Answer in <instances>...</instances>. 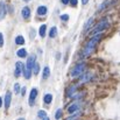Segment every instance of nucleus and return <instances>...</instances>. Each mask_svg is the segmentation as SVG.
<instances>
[{
	"label": "nucleus",
	"mask_w": 120,
	"mask_h": 120,
	"mask_svg": "<svg viewBox=\"0 0 120 120\" xmlns=\"http://www.w3.org/2000/svg\"><path fill=\"white\" fill-rule=\"evenodd\" d=\"M19 120H25V119H23V118H20V119H19Z\"/></svg>",
	"instance_id": "nucleus-35"
},
{
	"label": "nucleus",
	"mask_w": 120,
	"mask_h": 120,
	"mask_svg": "<svg viewBox=\"0 0 120 120\" xmlns=\"http://www.w3.org/2000/svg\"><path fill=\"white\" fill-rule=\"evenodd\" d=\"M61 1H62V4L67 5V4H69V1H70V0H61Z\"/></svg>",
	"instance_id": "nucleus-31"
},
{
	"label": "nucleus",
	"mask_w": 120,
	"mask_h": 120,
	"mask_svg": "<svg viewBox=\"0 0 120 120\" xmlns=\"http://www.w3.org/2000/svg\"><path fill=\"white\" fill-rule=\"evenodd\" d=\"M45 32H47V26H45V25H42L40 27V36L41 38H44Z\"/></svg>",
	"instance_id": "nucleus-22"
},
{
	"label": "nucleus",
	"mask_w": 120,
	"mask_h": 120,
	"mask_svg": "<svg viewBox=\"0 0 120 120\" xmlns=\"http://www.w3.org/2000/svg\"><path fill=\"white\" fill-rule=\"evenodd\" d=\"M1 105H2V98L0 97V107H1Z\"/></svg>",
	"instance_id": "nucleus-33"
},
{
	"label": "nucleus",
	"mask_w": 120,
	"mask_h": 120,
	"mask_svg": "<svg viewBox=\"0 0 120 120\" xmlns=\"http://www.w3.org/2000/svg\"><path fill=\"white\" fill-rule=\"evenodd\" d=\"M25 93H26V87H22V90H21V94L25 96Z\"/></svg>",
	"instance_id": "nucleus-30"
},
{
	"label": "nucleus",
	"mask_w": 120,
	"mask_h": 120,
	"mask_svg": "<svg viewBox=\"0 0 120 120\" xmlns=\"http://www.w3.org/2000/svg\"><path fill=\"white\" fill-rule=\"evenodd\" d=\"M35 62H36V56L35 55H30L29 57H28V60H27V63H26V69L27 70H30L32 71V69H33V65L35 64Z\"/></svg>",
	"instance_id": "nucleus-5"
},
{
	"label": "nucleus",
	"mask_w": 120,
	"mask_h": 120,
	"mask_svg": "<svg viewBox=\"0 0 120 120\" xmlns=\"http://www.w3.org/2000/svg\"><path fill=\"white\" fill-rule=\"evenodd\" d=\"M11 99H12V93H11L9 91H7V92H6V96H5V107H6V109H9Z\"/></svg>",
	"instance_id": "nucleus-11"
},
{
	"label": "nucleus",
	"mask_w": 120,
	"mask_h": 120,
	"mask_svg": "<svg viewBox=\"0 0 120 120\" xmlns=\"http://www.w3.org/2000/svg\"><path fill=\"white\" fill-rule=\"evenodd\" d=\"M114 4H117V0H106V1H104L99 7H98V11L100 12V11H104L107 6H112V5H114Z\"/></svg>",
	"instance_id": "nucleus-7"
},
{
	"label": "nucleus",
	"mask_w": 120,
	"mask_h": 120,
	"mask_svg": "<svg viewBox=\"0 0 120 120\" xmlns=\"http://www.w3.org/2000/svg\"><path fill=\"white\" fill-rule=\"evenodd\" d=\"M62 114H63V111H62L61 109H58L57 112H56V114H55V118H56L57 120H60L61 118H62Z\"/></svg>",
	"instance_id": "nucleus-23"
},
{
	"label": "nucleus",
	"mask_w": 120,
	"mask_h": 120,
	"mask_svg": "<svg viewBox=\"0 0 120 120\" xmlns=\"http://www.w3.org/2000/svg\"><path fill=\"white\" fill-rule=\"evenodd\" d=\"M42 120H49V118H48V117H44V118H43Z\"/></svg>",
	"instance_id": "nucleus-34"
},
{
	"label": "nucleus",
	"mask_w": 120,
	"mask_h": 120,
	"mask_svg": "<svg viewBox=\"0 0 120 120\" xmlns=\"http://www.w3.org/2000/svg\"><path fill=\"white\" fill-rule=\"evenodd\" d=\"M39 71H40V64L35 62V64L33 65V69H32V72H33L34 75H38V74H39Z\"/></svg>",
	"instance_id": "nucleus-19"
},
{
	"label": "nucleus",
	"mask_w": 120,
	"mask_h": 120,
	"mask_svg": "<svg viewBox=\"0 0 120 120\" xmlns=\"http://www.w3.org/2000/svg\"><path fill=\"white\" fill-rule=\"evenodd\" d=\"M80 117V113H77V114H74V116H71V117H69V118H67L65 120H78Z\"/></svg>",
	"instance_id": "nucleus-24"
},
{
	"label": "nucleus",
	"mask_w": 120,
	"mask_h": 120,
	"mask_svg": "<svg viewBox=\"0 0 120 120\" xmlns=\"http://www.w3.org/2000/svg\"><path fill=\"white\" fill-rule=\"evenodd\" d=\"M36 97H38V89L34 87V89H32L30 94H29V105H30V106L34 105V101H35Z\"/></svg>",
	"instance_id": "nucleus-6"
},
{
	"label": "nucleus",
	"mask_w": 120,
	"mask_h": 120,
	"mask_svg": "<svg viewBox=\"0 0 120 120\" xmlns=\"http://www.w3.org/2000/svg\"><path fill=\"white\" fill-rule=\"evenodd\" d=\"M25 1H29V0H25Z\"/></svg>",
	"instance_id": "nucleus-36"
},
{
	"label": "nucleus",
	"mask_w": 120,
	"mask_h": 120,
	"mask_svg": "<svg viewBox=\"0 0 120 120\" xmlns=\"http://www.w3.org/2000/svg\"><path fill=\"white\" fill-rule=\"evenodd\" d=\"M16 55L19 56V57H26L27 56V50L26 49H19L18 51H16Z\"/></svg>",
	"instance_id": "nucleus-18"
},
{
	"label": "nucleus",
	"mask_w": 120,
	"mask_h": 120,
	"mask_svg": "<svg viewBox=\"0 0 120 120\" xmlns=\"http://www.w3.org/2000/svg\"><path fill=\"white\" fill-rule=\"evenodd\" d=\"M80 109H82V103L80 101H75L74 104H71L68 107V112L69 113H75L77 111H80Z\"/></svg>",
	"instance_id": "nucleus-4"
},
{
	"label": "nucleus",
	"mask_w": 120,
	"mask_h": 120,
	"mask_svg": "<svg viewBox=\"0 0 120 120\" xmlns=\"http://www.w3.org/2000/svg\"><path fill=\"white\" fill-rule=\"evenodd\" d=\"M14 92L15 93H19L20 92V84L19 83H15L14 84Z\"/></svg>",
	"instance_id": "nucleus-25"
},
{
	"label": "nucleus",
	"mask_w": 120,
	"mask_h": 120,
	"mask_svg": "<svg viewBox=\"0 0 120 120\" xmlns=\"http://www.w3.org/2000/svg\"><path fill=\"white\" fill-rule=\"evenodd\" d=\"M69 2H70L74 7H76V6H77V4H78V1H77V0H70Z\"/></svg>",
	"instance_id": "nucleus-28"
},
{
	"label": "nucleus",
	"mask_w": 120,
	"mask_h": 120,
	"mask_svg": "<svg viewBox=\"0 0 120 120\" xmlns=\"http://www.w3.org/2000/svg\"><path fill=\"white\" fill-rule=\"evenodd\" d=\"M38 117L41 118V119H43L44 117H47V113L44 112V111H39V113H38Z\"/></svg>",
	"instance_id": "nucleus-26"
},
{
	"label": "nucleus",
	"mask_w": 120,
	"mask_h": 120,
	"mask_svg": "<svg viewBox=\"0 0 120 120\" xmlns=\"http://www.w3.org/2000/svg\"><path fill=\"white\" fill-rule=\"evenodd\" d=\"M47 12H48V8H47L45 6H40V7L38 8V14H39V15H45Z\"/></svg>",
	"instance_id": "nucleus-15"
},
{
	"label": "nucleus",
	"mask_w": 120,
	"mask_h": 120,
	"mask_svg": "<svg viewBox=\"0 0 120 120\" xmlns=\"http://www.w3.org/2000/svg\"><path fill=\"white\" fill-rule=\"evenodd\" d=\"M51 100H52V96H51L50 93H48V94H45V96L43 97V101H44L45 104H50Z\"/></svg>",
	"instance_id": "nucleus-20"
},
{
	"label": "nucleus",
	"mask_w": 120,
	"mask_h": 120,
	"mask_svg": "<svg viewBox=\"0 0 120 120\" xmlns=\"http://www.w3.org/2000/svg\"><path fill=\"white\" fill-rule=\"evenodd\" d=\"M6 13H7L6 5H5V2H4V1H0V20H2V19L5 18Z\"/></svg>",
	"instance_id": "nucleus-10"
},
{
	"label": "nucleus",
	"mask_w": 120,
	"mask_h": 120,
	"mask_svg": "<svg viewBox=\"0 0 120 120\" xmlns=\"http://www.w3.org/2000/svg\"><path fill=\"white\" fill-rule=\"evenodd\" d=\"M91 78H92V74H90V72H83L82 75H80V78H79V84H82V83H86V82H89V80H91Z\"/></svg>",
	"instance_id": "nucleus-8"
},
{
	"label": "nucleus",
	"mask_w": 120,
	"mask_h": 120,
	"mask_svg": "<svg viewBox=\"0 0 120 120\" xmlns=\"http://www.w3.org/2000/svg\"><path fill=\"white\" fill-rule=\"evenodd\" d=\"M76 89H77V85H71V86L67 90V97H72V96L76 93Z\"/></svg>",
	"instance_id": "nucleus-13"
},
{
	"label": "nucleus",
	"mask_w": 120,
	"mask_h": 120,
	"mask_svg": "<svg viewBox=\"0 0 120 120\" xmlns=\"http://www.w3.org/2000/svg\"><path fill=\"white\" fill-rule=\"evenodd\" d=\"M101 36H103V33H98V34H94L93 38L90 39V41L85 44V47L83 48V50L80 52V58H85V57L90 56L94 51L97 44L99 43V41L101 40Z\"/></svg>",
	"instance_id": "nucleus-1"
},
{
	"label": "nucleus",
	"mask_w": 120,
	"mask_h": 120,
	"mask_svg": "<svg viewBox=\"0 0 120 120\" xmlns=\"http://www.w3.org/2000/svg\"><path fill=\"white\" fill-rule=\"evenodd\" d=\"M93 21H94V20H93V18H91V19H89V20L86 21V23L84 25V29H83V32H84V33H86V32H87V30H89V29L92 27Z\"/></svg>",
	"instance_id": "nucleus-12"
},
{
	"label": "nucleus",
	"mask_w": 120,
	"mask_h": 120,
	"mask_svg": "<svg viewBox=\"0 0 120 120\" xmlns=\"http://www.w3.org/2000/svg\"><path fill=\"white\" fill-rule=\"evenodd\" d=\"M4 45V36H2V34L0 33V47H2Z\"/></svg>",
	"instance_id": "nucleus-29"
},
{
	"label": "nucleus",
	"mask_w": 120,
	"mask_h": 120,
	"mask_svg": "<svg viewBox=\"0 0 120 120\" xmlns=\"http://www.w3.org/2000/svg\"><path fill=\"white\" fill-rule=\"evenodd\" d=\"M57 35V27H52L51 29H50V33H49V36L51 38V39H54L55 36Z\"/></svg>",
	"instance_id": "nucleus-21"
},
{
	"label": "nucleus",
	"mask_w": 120,
	"mask_h": 120,
	"mask_svg": "<svg viewBox=\"0 0 120 120\" xmlns=\"http://www.w3.org/2000/svg\"><path fill=\"white\" fill-rule=\"evenodd\" d=\"M15 43H16L18 45H22V44H25V39H23V36L18 35V36L15 38Z\"/></svg>",
	"instance_id": "nucleus-17"
},
{
	"label": "nucleus",
	"mask_w": 120,
	"mask_h": 120,
	"mask_svg": "<svg viewBox=\"0 0 120 120\" xmlns=\"http://www.w3.org/2000/svg\"><path fill=\"white\" fill-rule=\"evenodd\" d=\"M87 2H89V0H82V4H83V5H86Z\"/></svg>",
	"instance_id": "nucleus-32"
},
{
	"label": "nucleus",
	"mask_w": 120,
	"mask_h": 120,
	"mask_svg": "<svg viewBox=\"0 0 120 120\" xmlns=\"http://www.w3.org/2000/svg\"><path fill=\"white\" fill-rule=\"evenodd\" d=\"M21 14H22V18H25V19H28L29 16H30V8L29 7H23L22 8V12H21Z\"/></svg>",
	"instance_id": "nucleus-14"
},
{
	"label": "nucleus",
	"mask_w": 120,
	"mask_h": 120,
	"mask_svg": "<svg viewBox=\"0 0 120 120\" xmlns=\"http://www.w3.org/2000/svg\"><path fill=\"white\" fill-rule=\"evenodd\" d=\"M84 70H85V63H84V62L77 63V64L71 69V71H70V76L74 77V78H76V77L80 76V75L84 72Z\"/></svg>",
	"instance_id": "nucleus-3"
},
{
	"label": "nucleus",
	"mask_w": 120,
	"mask_h": 120,
	"mask_svg": "<svg viewBox=\"0 0 120 120\" xmlns=\"http://www.w3.org/2000/svg\"><path fill=\"white\" fill-rule=\"evenodd\" d=\"M49 76H50V69H49V67H44V69H43V74H42L43 79H47Z\"/></svg>",
	"instance_id": "nucleus-16"
},
{
	"label": "nucleus",
	"mask_w": 120,
	"mask_h": 120,
	"mask_svg": "<svg viewBox=\"0 0 120 120\" xmlns=\"http://www.w3.org/2000/svg\"><path fill=\"white\" fill-rule=\"evenodd\" d=\"M22 69H23V65L21 62H16L15 63V70H14V76L15 77H19L22 72Z\"/></svg>",
	"instance_id": "nucleus-9"
},
{
	"label": "nucleus",
	"mask_w": 120,
	"mask_h": 120,
	"mask_svg": "<svg viewBox=\"0 0 120 120\" xmlns=\"http://www.w3.org/2000/svg\"><path fill=\"white\" fill-rule=\"evenodd\" d=\"M110 27V21L105 18V19H103V20H100L96 26H94V28L90 32V35L92 34V35H94V34H98V33H103L106 28H109Z\"/></svg>",
	"instance_id": "nucleus-2"
},
{
	"label": "nucleus",
	"mask_w": 120,
	"mask_h": 120,
	"mask_svg": "<svg viewBox=\"0 0 120 120\" xmlns=\"http://www.w3.org/2000/svg\"><path fill=\"white\" fill-rule=\"evenodd\" d=\"M61 20L62 21H68L69 20V15L68 14H62L61 15Z\"/></svg>",
	"instance_id": "nucleus-27"
}]
</instances>
